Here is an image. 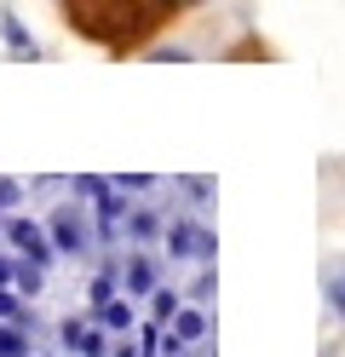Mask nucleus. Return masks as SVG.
<instances>
[{
	"instance_id": "obj_1",
	"label": "nucleus",
	"mask_w": 345,
	"mask_h": 357,
	"mask_svg": "<svg viewBox=\"0 0 345 357\" xmlns=\"http://www.w3.org/2000/svg\"><path fill=\"white\" fill-rule=\"evenodd\" d=\"M46 236H52V248L58 254H86L92 242H98V231H92V219L75 208V202H63L52 208V219H46Z\"/></svg>"
},
{
	"instance_id": "obj_2",
	"label": "nucleus",
	"mask_w": 345,
	"mask_h": 357,
	"mask_svg": "<svg viewBox=\"0 0 345 357\" xmlns=\"http://www.w3.org/2000/svg\"><path fill=\"white\" fill-rule=\"evenodd\" d=\"M0 236H6V242H12V248H17L23 259H35L40 271L58 259V248H52V236H46V225H40V219H29V213H12L6 225H0Z\"/></svg>"
},
{
	"instance_id": "obj_3",
	"label": "nucleus",
	"mask_w": 345,
	"mask_h": 357,
	"mask_svg": "<svg viewBox=\"0 0 345 357\" xmlns=\"http://www.w3.org/2000/svg\"><path fill=\"white\" fill-rule=\"evenodd\" d=\"M167 254H173V259L207 265V259L219 254V242H213V231H207V225H196V219H173V225H167Z\"/></svg>"
},
{
	"instance_id": "obj_4",
	"label": "nucleus",
	"mask_w": 345,
	"mask_h": 357,
	"mask_svg": "<svg viewBox=\"0 0 345 357\" xmlns=\"http://www.w3.org/2000/svg\"><path fill=\"white\" fill-rule=\"evenodd\" d=\"M127 294H155V259L150 254H127Z\"/></svg>"
},
{
	"instance_id": "obj_5",
	"label": "nucleus",
	"mask_w": 345,
	"mask_h": 357,
	"mask_svg": "<svg viewBox=\"0 0 345 357\" xmlns=\"http://www.w3.org/2000/svg\"><path fill=\"white\" fill-rule=\"evenodd\" d=\"M0 35H6V47H12L17 58H40V47L29 40V29H23V24H17L12 12H0Z\"/></svg>"
},
{
	"instance_id": "obj_6",
	"label": "nucleus",
	"mask_w": 345,
	"mask_h": 357,
	"mask_svg": "<svg viewBox=\"0 0 345 357\" xmlns=\"http://www.w3.org/2000/svg\"><path fill=\"white\" fill-rule=\"evenodd\" d=\"M0 357H35V340L23 323H0Z\"/></svg>"
},
{
	"instance_id": "obj_7",
	"label": "nucleus",
	"mask_w": 345,
	"mask_h": 357,
	"mask_svg": "<svg viewBox=\"0 0 345 357\" xmlns=\"http://www.w3.org/2000/svg\"><path fill=\"white\" fill-rule=\"evenodd\" d=\"M98 328H109V334H132V305H127V300L98 305Z\"/></svg>"
},
{
	"instance_id": "obj_8",
	"label": "nucleus",
	"mask_w": 345,
	"mask_h": 357,
	"mask_svg": "<svg viewBox=\"0 0 345 357\" xmlns=\"http://www.w3.org/2000/svg\"><path fill=\"white\" fill-rule=\"evenodd\" d=\"M167 328L178 334V340H184V346H196V340H201V334H207V317H201V311H190V305H184V311H178V317H173Z\"/></svg>"
},
{
	"instance_id": "obj_9",
	"label": "nucleus",
	"mask_w": 345,
	"mask_h": 357,
	"mask_svg": "<svg viewBox=\"0 0 345 357\" xmlns=\"http://www.w3.org/2000/svg\"><path fill=\"white\" fill-rule=\"evenodd\" d=\"M0 323H23V328H29V294L0 288Z\"/></svg>"
},
{
	"instance_id": "obj_10",
	"label": "nucleus",
	"mask_w": 345,
	"mask_h": 357,
	"mask_svg": "<svg viewBox=\"0 0 345 357\" xmlns=\"http://www.w3.org/2000/svg\"><path fill=\"white\" fill-rule=\"evenodd\" d=\"M155 231H161V219H155L150 208H127V236H132V242H150Z\"/></svg>"
},
{
	"instance_id": "obj_11",
	"label": "nucleus",
	"mask_w": 345,
	"mask_h": 357,
	"mask_svg": "<svg viewBox=\"0 0 345 357\" xmlns=\"http://www.w3.org/2000/svg\"><path fill=\"white\" fill-rule=\"evenodd\" d=\"M75 357H109V328L86 323V328H81V346H75Z\"/></svg>"
},
{
	"instance_id": "obj_12",
	"label": "nucleus",
	"mask_w": 345,
	"mask_h": 357,
	"mask_svg": "<svg viewBox=\"0 0 345 357\" xmlns=\"http://www.w3.org/2000/svg\"><path fill=\"white\" fill-rule=\"evenodd\" d=\"M178 300H184V294H173V288H155V294H150V311H155V323H161V328H167L178 311H184Z\"/></svg>"
},
{
	"instance_id": "obj_13",
	"label": "nucleus",
	"mask_w": 345,
	"mask_h": 357,
	"mask_svg": "<svg viewBox=\"0 0 345 357\" xmlns=\"http://www.w3.org/2000/svg\"><path fill=\"white\" fill-rule=\"evenodd\" d=\"M115 300V277L104 271V277H92V311H98V305H109Z\"/></svg>"
},
{
	"instance_id": "obj_14",
	"label": "nucleus",
	"mask_w": 345,
	"mask_h": 357,
	"mask_svg": "<svg viewBox=\"0 0 345 357\" xmlns=\"http://www.w3.org/2000/svg\"><path fill=\"white\" fill-rule=\"evenodd\" d=\"M81 328H86L81 317H63V323H58V340H63V351H75V346H81Z\"/></svg>"
},
{
	"instance_id": "obj_15",
	"label": "nucleus",
	"mask_w": 345,
	"mask_h": 357,
	"mask_svg": "<svg viewBox=\"0 0 345 357\" xmlns=\"http://www.w3.org/2000/svg\"><path fill=\"white\" fill-rule=\"evenodd\" d=\"M328 305H334V317H345V271L328 277Z\"/></svg>"
},
{
	"instance_id": "obj_16",
	"label": "nucleus",
	"mask_w": 345,
	"mask_h": 357,
	"mask_svg": "<svg viewBox=\"0 0 345 357\" xmlns=\"http://www.w3.org/2000/svg\"><path fill=\"white\" fill-rule=\"evenodd\" d=\"M12 277H17V259H12V254H0V288H12Z\"/></svg>"
},
{
	"instance_id": "obj_17",
	"label": "nucleus",
	"mask_w": 345,
	"mask_h": 357,
	"mask_svg": "<svg viewBox=\"0 0 345 357\" xmlns=\"http://www.w3.org/2000/svg\"><path fill=\"white\" fill-rule=\"evenodd\" d=\"M109 357H138V346H127V340H121V346H115Z\"/></svg>"
}]
</instances>
